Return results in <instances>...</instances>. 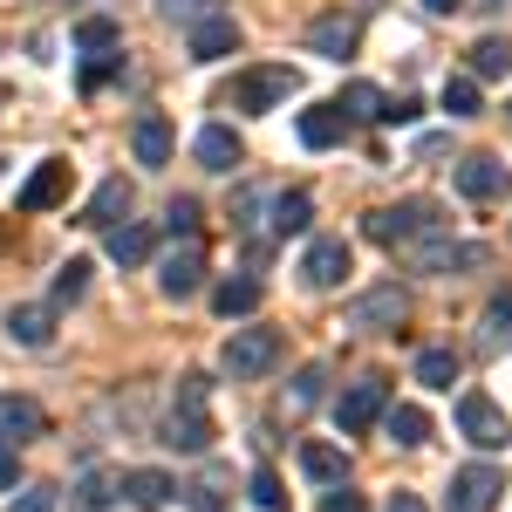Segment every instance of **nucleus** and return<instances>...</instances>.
<instances>
[{
	"instance_id": "nucleus-1",
	"label": "nucleus",
	"mask_w": 512,
	"mask_h": 512,
	"mask_svg": "<svg viewBox=\"0 0 512 512\" xmlns=\"http://www.w3.org/2000/svg\"><path fill=\"white\" fill-rule=\"evenodd\" d=\"M451 226L444 219V205L437 198H403V205H383V212H369L362 219V239H376V246H424Z\"/></svg>"
},
{
	"instance_id": "nucleus-2",
	"label": "nucleus",
	"mask_w": 512,
	"mask_h": 512,
	"mask_svg": "<svg viewBox=\"0 0 512 512\" xmlns=\"http://www.w3.org/2000/svg\"><path fill=\"white\" fill-rule=\"evenodd\" d=\"M205 396H212L205 376H178V403H171V417H164V444L185 451V458L212 451V410H205Z\"/></svg>"
},
{
	"instance_id": "nucleus-3",
	"label": "nucleus",
	"mask_w": 512,
	"mask_h": 512,
	"mask_svg": "<svg viewBox=\"0 0 512 512\" xmlns=\"http://www.w3.org/2000/svg\"><path fill=\"white\" fill-rule=\"evenodd\" d=\"M287 96H301V69H287V62H267V69H246V76L226 89V110L267 117V110H287Z\"/></svg>"
},
{
	"instance_id": "nucleus-4",
	"label": "nucleus",
	"mask_w": 512,
	"mask_h": 512,
	"mask_svg": "<svg viewBox=\"0 0 512 512\" xmlns=\"http://www.w3.org/2000/svg\"><path fill=\"white\" fill-rule=\"evenodd\" d=\"M274 362H280L274 328H233V335H226V355H219V369H226L233 383H260Z\"/></svg>"
},
{
	"instance_id": "nucleus-5",
	"label": "nucleus",
	"mask_w": 512,
	"mask_h": 512,
	"mask_svg": "<svg viewBox=\"0 0 512 512\" xmlns=\"http://www.w3.org/2000/svg\"><path fill=\"white\" fill-rule=\"evenodd\" d=\"M403 321H410V294L396 280H383V287H369V294L349 301V328H362V335H403Z\"/></svg>"
},
{
	"instance_id": "nucleus-6",
	"label": "nucleus",
	"mask_w": 512,
	"mask_h": 512,
	"mask_svg": "<svg viewBox=\"0 0 512 512\" xmlns=\"http://www.w3.org/2000/svg\"><path fill=\"white\" fill-rule=\"evenodd\" d=\"M458 431L472 437L478 451H506V444H512L506 410H499V403H492L485 390H465V396H458Z\"/></svg>"
},
{
	"instance_id": "nucleus-7",
	"label": "nucleus",
	"mask_w": 512,
	"mask_h": 512,
	"mask_svg": "<svg viewBox=\"0 0 512 512\" xmlns=\"http://www.w3.org/2000/svg\"><path fill=\"white\" fill-rule=\"evenodd\" d=\"M403 253H410V267H417V274H472V267H485V260H492V253H485V246H472V239H424V246H403Z\"/></svg>"
},
{
	"instance_id": "nucleus-8",
	"label": "nucleus",
	"mask_w": 512,
	"mask_h": 512,
	"mask_svg": "<svg viewBox=\"0 0 512 512\" xmlns=\"http://www.w3.org/2000/svg\"><path fill=\"white\" fill-rule=\"evenodd\" d=\"M383 410H390V383H383V376H362V383H349V390L335 396V424L349 437H362Z\"/></svg>"
},
{
	"instance_id": "nucleus-9",
	"label": "nucleus",
	"mask_w": 512,
	"mask_h": 512,
	"mask_svg": "<svg viewBox=\"0 0 512 512\" xmlns=\"http://www.w3.org/2000/svg\"><path fill=\"white\" fill-rule=\"evenodd\" d=\"M499 492H506V472L499 465H465V472L451 478V492H444V512H492Z\"/></svg>"
},
{
	"instance_id": "nucleus-10",
	"label": "nucleus",
	"mask_w": 512,
	"mask_h": 512,
	"mask_svg": "<svg viewBox=\"0 0 512 512\" xmlns=\"http://www.w3.org/2000/svg\"><path fill=\"white\" fill-rule=\"evenodd\" d=\"M158 287L171 294V301H192L198 287H205V246H198V239H178V246L158 260Z\"/></svg>"
},
{
	"instance_id": "nucleus-11",
	"label": "nucleus",
	"mask_w": 512,
	"mask_h": 512,
	"mask_svg": "<svg viewBox=\"0 0 512 512\" xmlns=\"http://www.w3.org/2000/svg\"><path fill=\"white\" fill-rule=\"evenodd\" d=\"M458 192L478 198V205H492V198H506L512 192V164L506 158H492V151H478V158L458 164Z\"/></svg>"
},
{
	"instance_id": "nucleus-12",
	"label": "nucleus",
	"mask_w": 512,
	"mask_h": 512,
	"mask_svg": "<svg viewBox=\"0 0 512 512\" xmlns=\"http://www.w3.org/2000/svg\"><path fill=\"white\" fill-rule=\"evenodd\" d=\"M355 267V253H349V239H315L308 246V260H301V280L315 287V294H328V287H342Z\"/></svg>"
},
{
	"instance_id": "nucleus-13",
	"label": "nucleus",
	"mask_w": 512,
	"mask_h": 512,
	"mask_svg": "<svg viewBox=\"0 0 512 512\" xmlns=\"http://www.w3.org/2000/svg\"><path fill=\"white\" fill-rule=\"evenodd\" d=\"M308 48L328 55V62H349L355 48H362V21L355 14H315L308 21Z\"/></svg>"
},
{
	"instance_id": "nucleus-14",
	"label": "nucleus",
	"mask_w": 512,
	"mask_h": 512,
	"mask_svg": "<svg viewBox=\"0 0 512 512\" xmlns=\"http://www.w3.org/2000/svg\"><path fill=\"white\" fill-rule=\"evenodd\" d=\"M185 48H192V62H219V55H233V48H239L233 14H205V21H192V28H185Z\"/></svg>"
},
{
	"instance_id": "nucleus-15",
	"label": "nucleus",
	"mask_w": 512,
	"mask_h": 512,
	"mask_svg": "<svg viewBox=\"0 0 512 512\" xmlns=\"http://www.w3.org/2000/svg\"><path fill=\"white\" fill-rule=\"evenodd\" d=\"M62 198H69V164L62 158L35 164V178L21 185V212H48V205H62Z\"/></svg>"
},
{
	"instance_id": "nucleus-16",
	"label": "nucleus",
	"mask_w": 512,
	"mask_h": 512,
	"mask_svg": "<svg viewBox=\"0 0 512 512\" xmlns=\"http://www.w3.org/2000/svg\"><path fill=\"white\" fill-rule=\"evenodd\" d=\"M130 144H137V164L158 171V164H171V144H178V137H171V123H164L158 110H144V117L130 123Z\"/></svg>"
},
{
	"instance_id": "nucleus-17",
	"label": "nucleus",
	"mask_w": 512,
	"mask_h": 512,
	"mask_svg": "<svg viewBox=\"0 0 512 512\" xmlns=\"http://www.w3.org/2000/svg\"><path fill=\"white\" fill-rule=\"evenodd\" d=\"M294 130H301V144H308V151H335V144L349 137V117H342L335 103H321V110H301Z\"/></svg>"
},
{
	"instance_id": "nucleus-18",
	"label": "nucleus",
	"mask_w": 512,
	"mask_h": 512,
	"mask_svg": "<svg viewBox=\"0 0 512 512\" xmlns=\"http://www.w3.org/2000/svg\"><path fill=\"white\" fill-rule=\"evenodd\" d=\"M123 212H130V178H103V185H96V198L82 205V226H103V233H110Z\"/></svg>"
},
{
	"instance_id": "nucleus-19",
	"label": "nucleus",
	"mask_w": 512,
	"mask_h": 512,
	"mask_svg": "<svg viewBox=\"0 0 512 512\" xmlns=\"http://www.w3.org/2000/svg\"><path fill=\"white\" fill-rule=\"evenodd\" d=\"M192 158L205 164V171H233L246 151H239V137L226 130V123H205V130H198V144H192Z\"/></svg>"
},
{
	"instance_id": "nucleus-20",
	"label": "nucleus",
	"mask_w": 512,
	"mask_h": 512,
	"mask_svg": "<svg viewBox=\"0 0 512 512\" xmlns=\"http://www.w3.org/2000/svg\"><path fill=\"white\" fill-rule=\"evenodd\" d=\"M7 335L21 349H48L55 342V308H7Z\"/></svg>"
},
{
	"instance_id": "nucleus-21",
	"label": "nucleus",
	"mask_w": 512,
	"mask_h": 512,
	"mask_svg": "<svg viewBox=\"0 0 512 512\" xmlns=\"http://www.w3.org/2000/svg\"><path fill=\"white\" fill-rule=\"evenodd\" d=\"M21 437H41V403L0 396V444H21Z\"/></svg>"
},
{
	"instance_id": "nucleus-22",
	"label": "nucleus",
	"mask_w": 512,
	"mask_h": 512,
	"mask_svg": "<svg viewBox=\"0 0 512 512\" xmlns=\"http://www.w3.org/2000/svg\"><path fill=\"white\" fill-rule=\"evenodd\" d=\"M308 219H315V198H308V192H280L274 205H267V226H274L280 239L308 233Z\"/></svg>"
},
{
	"instance_id": "nucleus-23",
	"label": "nucleus",
	"mask_w": 512,
	"mask_h": 512,
	"mask_svg": "<svg viewBox=\"0 0 512 512\" xmlns=\"http://www.w3.org/2000/svg\"><path fill=\"white\" fill-rule=\"evenodd\" d=\"M212 308H219V315L226 321H246L253 315V308H260V280H219V287H212Z\"/></svg>"
},
{
	"instance_id": "nucleus-24",
	"label": "nucleus",
	"mask_w": 512,
	"mask_h": 512,
	"mask_svg": "<svg viewBox=\"0 0 512 512\" xmlns=\"http://www.w3.org/2000/svg\"><path fill=\"white\" fill-rule=\"evenodd\" d=\"M383 103H390V96H383L376 82H349V89L335 96V110H342L349 123H383Z\"/></svg>"
},
{
	"instance_id": "nucleus-25",
	"label": "nucleus",
	"mask_w": 512,
	"mask_h": 512,
	"mask_svg": "<svg viewBox=\"0 0 512 512\" xmlns=\"http://www.w3.org/2000/svg\"><path fill=\"white\" fill-rule=\"evenodd\" d=\"M110 260L117 267H137V260H151V226H137V219H123V226H110Z\"/></svg>"
},
{
	"instance_id": "nucleus-26",
	"label": "nucleus",
	"mask_w": 512,
	"mask_h": 512,
	"mask_svg": "<svg viewBox=\"0 0 512 512\" xmlns=\"http://www.w3.org/2000/svg\"><path fill=\"white\" fill-rule=\"evenodd\" d=\"M499 349H512V294H499L478 321V355H499Z\"/></svg>"
},
{
	"instance_id": "nucleus-27",
	"label": "nucleus",
	"mask_w": 512,
	"mask_h": 512,
	"mask_svg": "<svg viewBox=\"0 0 512 512\" xmlns=\"http://www.w3.org/2000/svg\"><path fill=\"white\" fill-rule=\"evenodd\" d=\"M492 76H512V41L506 35L472 41V82H492Z\"/></svg>"
},
{
	"instance_id": "nucleus-28",
	"label": "nucleus",
	"mask_w": 512,
	"mask_h": 512,
	"mask_svg": "<svg viewBox=\"0 0 512 512\" xmlns=\"http://www.w3.org/2000/svg\"><path fill=\"white\" fill-rule=\"evenodd\" d=\"M301 472L315 478V485H342L349 478V458L335 444H301Z\"/></svg>"
},
{
	"instance_id": "nucleus-29",
	"label": "nucleus",
	"mask_w": 512,
	"mask_h": 512,
	"mask_svg": "<svg viewBox=\"0 0 512 512\" xmlns=\"http://www.w3.org/2000/svg\"><path fill=\"white\" fill-rule=\"evenodd\" d=\"M76 48H82V55H117V48H123V28L110 21V14H89V21L76 28Z\"/></svg>"
},
{
	"instance_id": "nucleus-30",
	"label": "nucleus",
	"mask_w": 512,
	"mask_h": 512,
	"mask_svg": "<svg viewBox=\"0 0 512 512\" xmlns=\"http://www.w3.org/2000/svg\"><path fill=\"white\" fill-rule=\"evenodd\" d=\"M123 492H130L144 512H158V506H171L178 485H171V472H130V478H123Z\"/></svg>"
},
{
	"instance_id": "nucleus-31",
	"label": "nucleus",
	"mask_w": 512,
	"mask_h": 512,
	"mask_svg": "<svg viewBox=\"0 0 512 512\" xmlns=\"http://www.w3.org/2000/svg\"><path fill=\"white\" fill-rule=\"evenodd\" d=\"M383 424H390V437H396V444H403V451L431 437V417H424L417 403H396V410H383Z\"/></svg>"
},
{
	"instance_id": "nucleus-32",
	"label": "nucleus",
	"mask_w": 512,
	"mask_h": 512,
	"mask_svg": "<svg viewBox=\"0 0 512 512\" xmlns=\"http://www.w3.org/2000/svg\"><path fill=\"white\" fill-rule=\"evenodd\" d=\"M417 383H424V390H451V383H458V355L451 349H424L417 355Z\"/></svg>"
},
{
	"instance_id": "nucleus-33",
	"label": "nucleus",
	"mask_w": 512,
	"mask_h": 512,
	"mask_svg": "<svg viewBox=\"0 0 512 512\" xmlns=\"http://www.w3.org/2000/svg\"><path fill=\"white\" fill-rule=\"evenodd\" d=\"M82 294H89V260H69V267L55 274V294H48V308H76Z\"/></svg>"
},
{
	"instance_id": "nucleus-34",
	"label": "nucleus",
	"mask_w": 512,
	"mask_h": 512,
	"mask_svg": "<svg viewBox=\"0 0 512 512\" xmlns=\"http://www.w3.org/2000/svg\"><path fill=\"white\" fill-rule=\"evenodd\" d=\"M321 383H328V369H321V362H308V369L287 383V410H294V417H301V410H315V403H321Z\"/></svg>"
},
{
	"instance_id": "nucleus-35",
	"label": "nucleus",
	"mask_w": 512,
	"mask_h": 512,
	"mask_svg": "<svg viewBox=\"0 0 512 512\" xmlns=\"http://www.w3.org/2000/svg\"><path fill=\"white\" fill-rule=\"evenodd\" d=\"M117 492H123V485H117L110 472H82V478H76V506H82V512H103Z\"/></svg>"
},
{
	"instance_id": "nucleus-36",
	"label": "nucleus",
	"mask_w": 512,
	"mask_h": 512,
	"mask_svg": "<svg viewBox=\"0 0 512 512\" xmlns=\"http://www.w3.org/2000/svg\"><path fill=\"white\" fill-rule=\"evenodd\" d=\"M444 110H451L458 123H465V117H478V110H485L478 82H472V76H451V82H444Z\"/></svg>"
},
{
	"instance_id": "nucleus-37",
	"label": "nucleus",
	"mask_w": 512,
	"mask_h": 512,
	"mask_svg": "<svg viewBox=\"0 0 512 512\" xmlns=\"http://www.w3.org/2000/svg\"><path fill=\"white\" fill-rule=\"evenodd\" d=\"M185 499H192V512H219L226 506V472H205L198 485H185Z\"/></svg>"
},
{
	"instance_id": "nucleus-38",
	"label": "nucleus",
	"mask_w": 512,
	"mask_h": 512,
	"mask_svg": "<svg viewBox=\"0 0 512 512\" xmlns=\"http://www.w3.org/2000/svg\"><path fill=\"white\" fill-rule=\"evenodd\" d=\"M164 233L171 239H198V205L192 198H171V205H164Z\"/></svg>"
},
{
	"instance_id": "nucleus-39",
	"label": "nucleus",
	"mask_w": 512,
	"mask_h": 512,
	"mask_svg": "<svg viewBox=\"0 0 512 512\" xmlns=\"http://www.w3.org/2000/svg\"><path fill=\"white\" fill-rule=\"evenodd\" d=\"M253 506H260V512H280V506H287V492H280V472H274V465H260V472H253Z\"/></svg>"
},
{
	"instance_id": "nucleus-40",
	"label": "nucleus",
	"mask_w": 512,
	"mask_h": 512,
	"mask_svg": "<svg viewBox=\"0 0 512 512\" xmlns=\"http://www.w3.org/2000/svg\"><path fill=\"white\" fill-rule=\"evenodd\" d=\"M158 14H164V21H185V28H192V21L219 14V7H212V0H158Z\"/></svg>"
},
{
	"instance_id": "nucleus-41",
	"label": "nucleus",
	"mask_w": 512,
	"mask_h": 512,
	"mask_svg": "<svg viewBox=\"0 0 512 512\" xmlns=\"http://www.w3.org/2000/svg\"><path fill=\"white\" fill-rule=\"evenodd\" d=\"M321 512H369V499H362V492H349V485H328Z\"/></svg>"
},
{
	"instance_id": "nucleus-42",
	"label": "nucleus",
	"mask_w": 512,
	"mask_h": 512,
	"mask_svg": "<svg viewBox=\"0 0 512 512\" xmlns=\"http://www.w3.org/2000/svg\"><path fill=\"white\" fill-rule=\"evenodd\" d=\"M117 69H123V55H96V62L82 69V89H103V82L117 76Z\"/></svg>"
},
{
	"instance_id": "nucleus-43",
	"label": "nucleus",
	"mask_w": 512,
	"mask_h": 512,
	"mask_svg": "<svg viewBox=\"0 0 512 512\" xmlns=\"http://www.w3.org/2000/svg\"><path fill=\"white\" fill-rule=\"evenodd\" d=\"M7 512H55V492H48V485H28V492H21Z\"/></svg>"
},
{
	"instance_id": "nucleus-44",
	"label": "nucleus",
	"mask_w": 512,
	"mask_h": 512,
	"mask_svg": "<svg viewBox=\"0 0 512 512\" xmlns=\"http://www.w3.org/2000/svg\"><path fill=\"white\" fill-rule=\"evenodd\" d=\"M417 110H424L417 96H390V103H383V123H417Z\"/></svg>"
},
{
	"instance_id": "nucleus-45",
	"label": "nucleus",
	"mask_w": 512,
	"mask_h": 512,
	"mask_svg": "<svg viewBox=\"0 0 512 512\" xmlns=\"http://www.w3.org/2000/svg\"><path fill=\"white\" fill-rule=\"evenodd\" d=\"M0 485H21V444H0Z\"/></svg>"
},
{
	"instance_id": "nucleus-46",
	"label": "nucleus",
	"mask_w": 512,
	"mask_h": 512,
	"mask_svg": "<svg viewBox=\"0 0 512 512\" xmlns=\"http://www.w3.org/2000/svg\"><path fill=\"white\" fill-rule=\"evenodd\" d=\"M390 512H424V499L417 492H390Z\"/></svg>"
},
{
	"instance_id": "nucleus-47",
	"label": "nucleus",
	"mask_w": 512,
	"mask_h": 512,
	"mask_svg": "<svg viewBox=\"0 0 512 512\" xmlns=\"http://www.w3.org/2000/svg\"><path fill=\"white\" fill-rule=\"evenodd\" d=\"M458 7H472V0H424V14H458Z\"/></svg>"
},
{
	"instance_id": "nucleus-48",
	"label": "nucleus",
	"mask_w": 512,
	"mask_h": 512,
	"mask_svg": "<svg viewBox=\"0 0 512 512\" xmlns=\"http://www.w3.org/2000/svg\"><path fill=\"white\" fill-rule=\"evenodd\" d=\"M506 110H512V103H506Z\"/></svg>"
}]
</instances>
